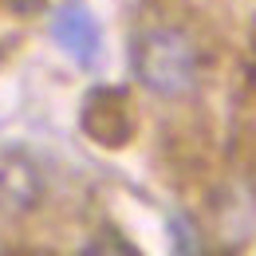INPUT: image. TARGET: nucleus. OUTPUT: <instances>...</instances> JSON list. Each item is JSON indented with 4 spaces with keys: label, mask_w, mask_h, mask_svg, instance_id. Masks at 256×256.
Instances as JSON below:
<instances>
[{
    "label": "nucleus",
    "mask_w": 256,
    "mask_h": 256,
    "mask_svg": "<svg viewBox=\"0 0 256 256\" xmlns=\"http://www.w3.org/2000/svg\"><path fill=\"white\" fill-rule=\"evenodd\" d=\"M134 79L158 98H182L197 83V52L178 28H150L134 40L130 52Z\"/></svg>",
    "instance_id": "obj_1"
},
{
    "label": "nucleus",
    "mask_w": 256,
    "mask_h": 256,
    "mask_svg": "<svg viewBox=\"0 0 256 256\" xmlns=\"http://www.w3.org/2000/svg\"><path fill=\"white\" fill-rule=\"evenodd\" d=\"M48 32H52V40H56V48H60L75 67H83V71L98 67L102 44H106V40H102L98 16L83 4V0H64V4L52 12Z\"/></svg>",
    "instance_id": "obj_2"
}]
</instances>
